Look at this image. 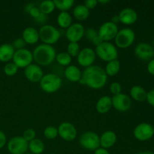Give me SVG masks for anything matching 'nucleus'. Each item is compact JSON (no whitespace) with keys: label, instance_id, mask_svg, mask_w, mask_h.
Returning <instances> with one entry per match:
<instances>
[{"label":"nucleus","instance_id":"nucleus-1","mask_svg":"<svg viewBox=\"0 0 154 154\" xmlns=\"http://www.w3.org/2000/svg\"><path fill=\"white\" fill-rule=\"evenodd\" d=\"M107 81L108 75L105 69L99 66L93 65L84 69L79 83L93 90H99L105 87Z\"/></svg>","mask_w":154,"mask_h":154},{"label":"nucleus","instance_id":"nucleus-2","mask_svg":"<svg viewBox=\"0 0 154 154\" xmlns=\"http://www.w3.org/2000/svg\"><path fill=\"white\" fill-rule=\"evenodd\" d=\"M33 60L39 66H47L55 60L57 51L52 45L41 44L32 52Z\"/></svg>","mask_w":154,"mask_h":154},{"label":"nucleus","instance_id":"nucleus-3","mask_svg":"<svg viewBox=\"0 0 154 154\" xmlns=\"http://www.w3.org/2000/svg\"><path fill=\"white\" fill-rule=\"evenodd\" d=\"M95 52L99 59L107 63L118 58V51L115 45L111 42H102L96 46Z\"/></svg>","mask_w":154,"mask_h":154},{"label":"nucleus","instance_id":"nucleus-4","mask_svg":"<svg viewBox=\"0 0 154 154\" xmlns=\"http://www.w3.org/2000/svg\"><path fill=\"white\" fill-rule=\"evenodd\" d=\"M39 39L45 45H53L60 38V32L57 27L49 24L42 26L38 30Z\"/></svg>","mask_w":154,"mask_h":154},{"label":"nucleus","instance_id":"nucleus-5","mask_svg":"<svg viewBox=\"0 0 154 154\" xmlns=\"http://www.w3.org/2000/svg\"><path fill=\"white\" fill-rule=\"evenodd\" d=\"M40 87L44 92L48 93H54L58 91L61 87L63 81L58 75L54 73H48L44 75L40 81Z\"/></svg>","mask_w":154,"mask_h":154},{"label":"nucleus","instance_id":"nucleus-6","mask_svg":"<svg viewBox=\"0 0 154 154\" xmlns=\"http://www.w3.org/2000/svg\"><path fill=\"white\" fill-rule=\"evenodd\" d=\"M135 39V33L132 29L123 28L119 30L114 38L117 48L125 49L133 44Z\"/></svg>","mask_w":154,"mask_h":154},{"label":"nucleus","instance_id":"nucleus-7","mask_svg":"<svg viewBox=\"0 0 154 154\" xmlns=\"http://www.w3.org/2000/svg\"><path fill=\"white\" fill-rule=\"evenodd\" d=\"M79 144L82 147L88 150H96L100 147V137L92 131L84 132L79 138Z\"/></svg>","mask_w":154,"mask_h":154},{"label":"nucleus","instance_id":"nucleus-8","mask_svg":"<svg viewBox=\"0 0 154 154\" xmlns=\"http://www.w3.org/2000/svg\"><path fill=\"white\" fill-rule=\"evenodd\" d=\"M97 31L99 37L102 42H109L110 41L115 38L119 29L117 24L111 21H107L99 26Z\"/></svg>","mask_w":154,"mask_h":154},{"label":"nucleus","instance_id":"nucleus-9","mask_svg":"<svg viewBox=\"0 0 154 154\" xmlns=\"http://www.w3.org/2000/svg\"><path fill=\"white\" fill-rule=\"evenodd\" d=\"M12 60L13 63L17 66L18 69H25L32 63V52L26 48L17 50L15 51Z\"/></svg>","mask_w":154,"mask_h":154},{"label":"nucleus","instance_id":"nucleus-10","mask_svg":"<svg viewBox=\"0 0 154 154\" xmlns=\"http://www.w3.org/2000/svg\"><path fill=\"white\" fill-rule=\"evenodd\" d=\"M29 150V142L22 136H15L9 140L8 150L11 154H25Z\"/></svg>","mask_w":154,"mask_h":154},{"label":"nucleus","instance_id":"nucleus-11","mask_svg":"<svg viewBox=\"0 0 154 154\" xmlns=\"http://www.w3.org/2000/svg\"><path fill=\"white\" fill-rule=\"evenodd\" d=\"M96 59V54L94 50L91 48H84L81 50L77 57V60L80 66L86 68L93 66Z\"/></svg>","mask_w":154,"mask_h":154},{"label":"nucleus","instance_id":"nucleus-12","mask_svg":"<svg viewBox=\"0 0 154 154\" xmlns=\"http://www.w3.org/2000/svg\"><path fill=\"white\" fill-rule=\"evenodd\" d=\"M112 107L117 111L120 112H125L130 109L132 106V101L128 95L124 93H120L111 97Z\"/></svg>","mask_w":154,"mask_h":154},{"label":"nucleus","instance_id":"nucleus-13","mask_svg":"<svg viewBox=\"0 0 154 154\" xmlns=\"http://www.w3.org/2000/svg\"><path fill=\"white\" fill-rule=\"evenodd\" d=\"M58 135L60 138L66 141H72L77 138L78 132L77 129L72 123L69 122H63L59 126Z\"/></svg>","mask_w":154,"mask_h":154},{"label":"nucleus","instance_id":"nucleus-14","mask_svg":"<svg viewBox=\"0 0 154 154\" xmlns=\"http://www.w3.org/2000/svg\"><path fill=\"white\" fill-rule=\"evenodd\" d=\"M85 28L79 23H72L66 31V37L69 42L78 43L84 36Z\"/></svg>","mask_w":154,"mask_h":154},{"label":"nucleus","instance_id":"nucleus-15","mask_svg":"<svg viewBox=\"0 0 154 154\" xmlns=\"http://www.w3.org/2000/svg\"><path fill=\"white\" fill-rule=\"evenodd\" d=\"M133 133L136 139L141 141H147L154 135L153 126L147 123H140L135 128Z\"/></svg>","mask_w":154,"mask_h":154},{"label":"nucleus","instance_id":"nucleus-16","mask_svg":"<svg viewBox=\"0 0 154 154\" xmlns=\"http://www.w3.org/2000/svg\"><path fill=\"white\" fill-rule=\"evenodd\" d=\"M26 78L31 82H40L44 76V72L41 66L37 64H30L24 69Z\"/></svg>","mask_w":154,"mask_h":154},{"label":"nucleus","instance_id":"nucleus-17","mask_svg":"<svg viewBox=\"0 0 154 154\" xmlns=\"http://www.w3.org/2000/svg\"><path fill=\"white\" fill-rule=\"evenodd\" d=\"M135 56L141 60H149L154 56V48L147 43H140L134 50Z\"/></svg>","mask_w":154,"mask_h":154},{"label":"nucleus","instance_id":"nucleus-18","mask_svg":"<svg viewBox=\"0 0 154 154\" xmlns=\"http://www.w3.org/2000/svg\"><path fill=\"white\" fill-rule=\"evenodd\" d=\"M120 22L125 25H131L136 22L138 19V14L131 8H126L120 11L118 14Z\"/></svg>","mask_w":154,"mask_h":154},{"label":"nucleus","instance_id":"nucleus-19","mask_svg":"<svg viewBox=\"0 0 154 154\" xmlns=\"http://www.w3.org/2000/svg\"><path fill=\"white\" fill-rule=\"evenodd\" d=\"M117 141V135L114 131L107 130L100 136V147L108 149L113 147Z\"/></svg>","mask_w":154,"mask_h":154},{"label":"nucleus","instance_id":"nucleus-20","mask_svg":"<svg viewBox=\"0 0 154 154\" xmlns=\"http://www.w3.org/2000/svg\"><path fill=\"white\" fill-rule=\"evenodd\" d=\"M64 75L71 82H79L82 77V72L75 65H69L65 69Z\"/></svg>","mask_w":154,"mask_h":154},{"label":"nucleus","instance_id":"nucleus-21","mask_svg":"<svg viewBox=\"0 0 154 154\" xmlns=\"http://www.w3.org/2000/svg\"><path fill=\"white\" fill-rule=\"evenodd\" d=\"M22 38L23 39L26 44H29V45L36 44L39 40L38 30H37L34 27H27L23 32Z\"/></svg>","mask_w":154,"mask_h":154},{"label":"nucleus","instance_id":"nucleus-22","mask_svg":"<svg viewBox=\"0 0 154 154\" xmlns=\"http://www.w3.org/2000/svg\"><path fill=\"white\" fill-rule=\"evenodd\" d=\"M15 50L12 45L3 44L0 45V62L9 63L13 59Z\"/></svg>","mask_w":154,"mask_h":154},{"label":"nucleus","instance_id":"nucleus-23","mask_svg":"<svg viewBox=\"0 0 154 154\" xmlns=\"http://www.w3.org/2000/svg\"><path fill=\"white\" fill-rule=\"evenodd\" d=\"M112 108L111 97L108 96H103L97 101L96 105V111L101 114H106Z\"/></svg>","mask_w":154,"mask_h":154},{"label":"nucleus","instance_id":"nucleus-24","mask_svg":"<svg viewBox=\"0 0 154 154\" xmlns=\"http://www.w3.org/2000/svg\"><path fill=\"white\" fill-rule=\"evenodd\" d=\"M73 16L78 20H86L90 16V10L84 4L77 5L73 9Z\"/></svg>","mask_w":154,"mask_h":154},{"label":"nucleus","instance_id":"nucleus-25","mask_svg":"<svg viewBox=\"0 0 154 154\" xmlns=\"http://www.w3.org/2000/svg\"><path fill=\"white\" fill-rule=\"evenodd\" d=\"M57 22L59 26L61 27L62 29H67L72 24V15L67 11H61L57 16Z\"/></svg>","mask_w":154,"mask_h":154},{"label":"nucleus","instance_id":"nucleus-26","mask_svg":"<svg viewBox=\"0 0 154 154\" xmlns=\"http://www.w3.org/2000/svg\"><path fill=\"white\" fill-rule=\"evenodd\" d=\"M147 92L141 86H133L130 90L131 97L138 102H143L147 99Z\"/></svg>","mask_w":154,"mask_h":154},{"label":"nucleus","instance_id":"nucleus-27","mask_svg":"<svg viewBox=\"0 0 154 154\" xmlns=\"http://www.w3.org/2000/svg\"><path fill=\"white\" fill-rule=\"evenodd\" d=\"M45 148V143L39 138H35L29 142V150L32 154H41Z\"/></svg>","mask_w":154,"mask_h":154},{"label":"nucleus","instance_id":"nucleus-28","mask_svg":"<svg viewBox=\"0 0 154 154\" xmlns=\"http://www.w3.org/2000/svg\"><path fill=\"white\" fill-rule=\"evenodd\" d=\"M105 73L109 76H114L117 75L120 69V63L118 60H112L107 63L105 69Z\"/></svg>","mask_w":154,"mask_h":154},{"label":"nucleus","instance_id":"nucleus-29","mask_svg":"<svg viewBox=\"0 0 154 154\" xmlns=\"http://www.w3.org/2000/svg\"><path fill=\"white\" fill-rule=\"evenodd\" d=\"M84 35L87 38V40L90 41L92 43L96 46H98L100 45L102 42L100 38L99 37V34H98V31L93 28H88L85 29V32H84Z\"/></svg>","mask_w":154,"mask_h":154},{"label":"nucleus","instance_id":"nucleus-30","mask_svg":"<svg viewBox=\"0 0 154 154\" xmlns=\"http://www.w3.org/2000/svg\"><path fill=\"white\" fill-rule=\"evenodd\" d=\"M56 7L54 5V1L51 0H45L41 2L39 5V9H40L41 13L44 14L45 15H48L52 13L55 10Z\"/></svg>","mask_w":154,"mask_h":154},{"label":"nucleus","instance_id":"nucleus-31","mask_svg":"<svg viewBox=\"0 0 154 154\" xmlns=\"http://www.w3.org/2000/svg\"><path fill=\"white\" fill-rule=\"evenodd\" d=\"M55 7L61 11H67L73 7L75 4L74 0H54V1Z\"/></svg>","mask_w":154,"mask_h":154},{"label":"nucleus","instance_id":"nucleus-32","mask_svg":"<svg viewBox=\"0 0 154 154\" xmlns=\"http://www.w3.org/2000/svg\"><path fill=\"white\" fill-rule=\"evenodd\" d=\"M72 57L67 52H60L57 54L55 60L58 64L63 66H69L72 63Z\"/></svg>","mask_w":154,"mask_h":154},{"label":"nucleus","instance_id":"nucleus-33","mask_svg":"<svg viewBox=\"0 0 154 154\" xmlns=\"http://www.w3.org/2000/svg\"><path fill=\"white\" fill-rule=\"evenodd\" d=\"M44 135L46 138L49 140L55 139L58 136V129L55 126H49L46 127L44 130Z\"/></svg>","mask_w":154,"mask_h":154},{"label":"nucleus","instance_id":"nucleus-34","mask_svg":"<svg viewBox=\"0 0 154 154\" xmlns=\"http://www.w3.org/2000/svg\"><path fill=\"white\" fill-rule=\"evenodd\" d=\"M80 51H81V48L79 44L76 42H69L67 46V53L71 57H78Z\"/></svg>","mask_w":154,"mask_h":154},{"label":"nucleus","instance_id":"nucleus-35","mask_svg":"<svg viewBox=\"0 0 154 154\" xmlns=\"http://www.w3.org/2000/svg\"><path fill=\"white\" fill-rule=\"evenodd\" d=\"M18 68L14 63H8L4 67V72L7 76H14L17 73Z\"/></svg>","mask_w":154,"mask_h":154},{"label":"nucleus","instance_id":"nucleus-36","mask_svg":"<svg viewBox=\"0 0 154 154\" xmlns=\"http://www.w3.org/2000/svg\"><path fill=\"white\" fill-rule=\"evenodd\" d=\"M36 132L33 129H27L25 130L23 133V138L26 140V141L29 142V141H32L33 139L35 138Z\"/></svg>","mask_w":154,"mask_h":154},{"label":"nucleus","instance_id":"nucleus-37","mask_svg":"<svg viewBox=\"0 0 154 154\" xmlns=\"http://www.w3.org/2000/svg\"><path fill=\"white\" fill-rule=\"evenodd\" d=\"M110 92L113 94V96H116L122 92V86L119 82H113L110 85Z\"/></svg>","mask_w":154,"mask_h":154},{"label":"nucleus","instance_id":"nucleus-38","mask_svg":"<svg viewBox=\"0 0 154 154\" xmlns=\"http://www.w3.org/2000/svg\"><path fill=\"white\" fill-rule=\"evenodd\" d=\"M13 48H14V50H20L23 48H25L26 43L23 41V39L22 38H18L15 39L13 42V45H12Z\"/></svg>","mask_w":154,"mask_h":154},{"label":"nucleus","instance_id":"nucleus-39","mask_svg":"<svg viewBox=\"0 0 154 154\" xmlns=\"http://www.w3.org/2000/svg\"><path fill=\"white\" fill-rule=\"evenodd\" d=\"M98 0H86L84 2V5L87 8L90 10V9H93L94 8H96L97 6Z\"/></svg>","mask_w":154,"mask_h":154},{"label":"nucleus","instance_id":"nucleus-40","mask_svg":"<svg viewBox=\"0 0 154 154\" xmlns=\"http://www.w3.org/2000/svg\"><path fill=\"white\" fill-rule=\"evenodd\" d=\"M29 15L35 19V18H37L41 14L40 9H39V8L36 7V6H34V7L32 8L31 10L29 11Z\"/></svg>","mask_w":154,"mask_h":154},{"label":"nucleus","instance_id":"nucleus-41","mask_svg":"<svg viewBox=\"0 0 154 154\" xmlns=\"http://www.w3.org/2000/svg\"><path fill=\"white\" fill-rule=\"evenodd\" d=\"M146 100L147 101V102L150 105H151L152 106H154V89L150 90L147 93V99H146Z\"/></svg>","mask_w":154,"mask_h":154},{"label":"nucleus","instance_id":"nucleus-42","mask_svg":"<svg viewBox=\"0 0 154 154\" xmlns=\"http://www.w3.org/2000/svg\"><path fill=\"white\" fill-rule=\"evenodd\" d=\"M6 141H7V138H6L5 134L2 131L0 130V150L4 147V146L6 144Z\"/></svg>","mask_w":154,"mask_h":154},{"label":"nucleus","instance_id":"nucleus-43","mask_svg":"<svg viewBox=\"0 0 154 154\" xmlns=\"http://www.w3.org/2000/svg\"><path fill=\"white\" fill-rule=\"evenodd\" d=\"M47 18H48L47 17V15L41 13V14L39 15L37 18H35V20L38 24H43L46 22Z\"/></svg>","mask_w":154,"mask_h":154},{"label":"nucleus","instance_id":"nucleus-44","mask_svg":"<svg viewBox=\"0 0 154 154\" xmlns=\"http://www.w3.org/2000/svg\"><path fill=\"white\" fill-rule=\"evenodd\" d=\"M147 71L149 72V73L154 75V59L149 62L148 65H147Z\"/></svg>","mask_w":154,"mask_h":154},{"label":"nucleus","instance_id":"nucleus-45","mask_svg":"<svg viewBox=\"0 0 154 154\" xmlns=\"http://www.w3.org/2000/svg\"><path fill=\"white\" fill-rule=\"evenodd\" d=\"M94 154H110L107 149L102 148V147H99L95 150Z\"/></svg>","mask_w":154,"mask_h":154},{"label":"nucleus","instance_id":"nucleus-46","mask_svg":"<svg viewBox=\"0 0 154 154\" xmlns=\"http://www.w3.org/2000/svg\"><path fill=\"white\" fill-rule=\"evenodd\" d=\"M111 21L112 23H114L117 24V23L120 22V18H119L118 15H114V16H113L112 18H111Z\"/></svg>","mask_w":154,"mask_h":154},{"label":"nucleus","instance_id":"nucleus-47","mask_svg":"<svg viewBox=\"0 0 154 154\" xmlns=\"http://www.w3.org/2000/svg\"><path fill=\"white\" fill-rule=\"evenodd\" d=\"M34 6H35V5L33 4V3H28V4H27L26 5V7H25L26 11L27 13H29V11L31 10L32 8H33Z\"/></svg>","mask_w":154,"mask_h":154},{"label":"nucleus","instance_id":"nucleus-48","mask_svg":"<svg viewBox=\"0 0 154 154\" xmlns=\"http://www.w3.org/2000/svg\"><path fill=\"white\" fill-rule=\"evenodd\" d=\"M110 0H98V3H100V4H108L110 2Z\"/></svg>","mask_w":154,"mask_h":154},{"label":"nucleus","instance_id":"nucleus-49","mask_svg":"<svg viewBox=\"0 0 154 154\" xmlns=\"http://www.w3.org/2000/svg\"><path fill=\"white\" fill-rule=\"evenodd\" d=\"M136 154H154V153H153V152L151 151H142V152H139V153Z\"/></svg>","mask_w":154,"mask_h":154},{"label":"nucleus","instance_id":"nucleus-50","mask_svg":"<svg viewBox=\"0 0 154 154\" xmlns=\"http://www.w3.org/2000/svg\"><path fill=\"white\" fill-rule=\"evenodd\" d=\"M153 48H154V38H153Z\"/></svg>","mask_w":154,"mask_h":154},{"label":"nucleus","instance_id":"nucleus-51","mask_svg":"<svg viewBox=\"0 0 154 154\" xmlns=\"http://www.w3.org/2000/svg\"><path fill=\"white\" fill-rule=\"evenodd\" d=\"M25 154H32V153H25Z\"/></svg>","mask_w":154,"mask_h":154},{"label":"nucleus","instance_id":"nucleus-52","mask_svg":"<svg viewBox=\"0 0 154 154\" xmlns=\"http://www.w3.org/2000/svg\"><path fill=\"white\" fill-rule=\"evenodd\" d=\"M49 154H57V153H49Z\"/></svg>","mask_w":154,"mask_h":154},{"label":"nucleus","instance_id":"nucleus-53","mask_svg":"<svg viewBox=\"0 0 154 154\" xmlns=\"http://www.w3.org/2000/svg\"><path fill=\"white\" fill-rule=\"evenodd\" d=\"M153 133H154V126H153Z\"/></svg>","mask_w":154,"mask_h":154}]
</instances>
